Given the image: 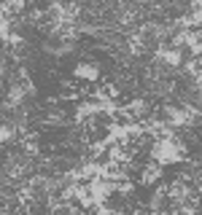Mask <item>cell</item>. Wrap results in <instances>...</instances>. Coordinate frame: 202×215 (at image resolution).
Masks as SVG:
<instances>
[{
    "label": "cell",
    "instance_id": "obj_1",
    "mask_svg": "<svg viewBox=\"0 0 202 215\" xmlns=\"http://www.w3.org/2000/svg\"><path fill=\"white\" fill-rule=\"evenodd\" d=\"M89 6H92V8H97V11L102 8V3H89Z\"/></svg>",
    "mask_w": 202,
    "mask_h": 215
}]
</instances>
